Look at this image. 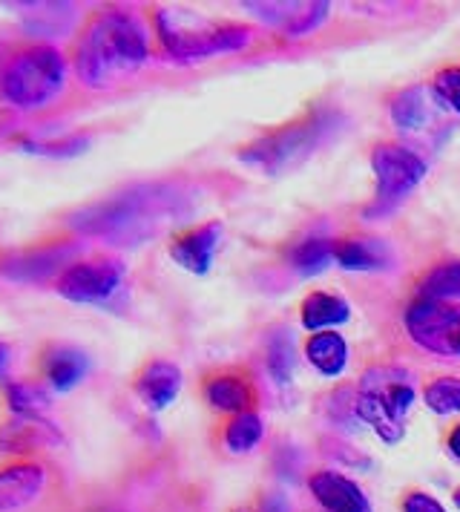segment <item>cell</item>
<instances>
[{"instance_id":"7402d4cb","label":"cell","mask_w":460,"mask_h":512,"mask_svg":"<svg viewBox=\"0 0 460 512\" xmlns=\"http://www.w3.org/2000/svg\"><path fill=\"white\" fill-rule=\"evenodd\" d=\"M207 400L222 409V412H233V415H242L245 406L251 403V392L248 386L242 383V377H233V374H222V377H213L207 383Z\"/></svg>"},{"instance_id":"6da1fadb","label":"cell","mask_w":460,"mask_h":512,"mask_svg":"<svg viewBox=\"0 0 460 512\" xmlns=\"http://www.w3.org/2000/svg\"><path fill=\"white\" fill-rule=\"evenodd\" d=\"M147 58V32L136 15L124 9H104L81 29L72 49V70L84 87L107 90L133 78Z\"/></svg>"},{"instance_id":"9c48e42d","label":"cell","mask_w":460,"mask_h":512,"mask_svg":"<svg viewBox=\"0 0 460 512\" xmlns=\"http://www.w3.org/2000/svg\"><path fill=\"white\" fill-rule=\"evenodd\" d=\"M322 130H325L322 121H308V124L291 127V130H282V133L268 136V139L256 141L253 147H248L242 153V162L256 164V167L271 170V173L288 170V167H294L314 153V147L322 141Z\"/></svg>"},{"instance_id":"2e32d148","label":"cell","mask_w":460,"mask_h":512,"mask_svg":"<svg viewBox=\"0 0 460 512\" xmlns=\"http://www.w3.org/2000/svg\"><path fill=\"white\" fill-rule=\"evenodd\" d=\"M437 107H443V104H440L435 90H429V87H409L400 95H394V101H391V121L403 133H423V130H429L437 121Z\"/></svg>"},{"instance_id":"f546056e","label":"cell","mask_w":460,"mask_h":512,"mask_svg":"<svg viewBox=\"0 0 460 512\" xmlns=\"http://www.w3.org/2000/svg\"><path fill=\"white\" fill-rule=\"evenodd\" d=\"M23 150H29V153H41V156H72V153H81L84 147H87V136H81V139H61V141H41V144H35V141H21Z\"/></svg>"},{"instance_id":"e0dca14e","label":"cell","mask_w":460,"mask_h":512,"mask_svg":"<svg viewBox=\"0 0 460 512\" xmlns=\"http://www.w3.org/2000/svg\"><path fill=\"white\" fill-rule=\"evenodd\" d=\"M311 492L328 512H371L360 487L337 472H317L311 478Z\"/></svg>"},{"instance_id":"7a4b0ae2","label":"cell","mask_w":460,"mask_h":512,"mask_svg":"<svg viewBox=\"0 0 460 512\" xmlns=\"http://www.w3.org/2000/svg\"><path fill=\"white\" fill-rule=\"evenodd\" d=\"M184 196L167 185H141L101 199L90 208L72 213L69 225L87 236H104L113 242H141L164 225L182 219Z\"/></svg>"},{"instance_id":"8992f818","label":"cell","mask_w":460,"mask_h":512,"mask_svg":"<svg viewBox=\"0 0 460 512\" xmlns=\"http://www.w3.org/2000/svg\"><path fill=\"white\" fill-rule=\"evenodd\" d=\"M124 282V265L113 256H95V259H78L61 271L55 282V291L78 305L107 303Z\"/></svg>"},{"instance_id":"ffe728a7","label":"cell","mask_w":460,"mask_h":512,"mask_svg":"<svg viewBox=\"0 0 460 512\" xmlns=\"http://www.w3.org/2000/svg\"><path fill=\"white\" fill-rule=\"evenodd\" d=\"M348 320H351V308H348L345 300L334 297V294L317 291V294L305 297V303H302V326L308 328V331L343 326Z\"/></svg>"},{"instance_id":"3957f363","label":"cell","mask_w":460,"mask_h":512,"mask_svg":"<svg viewBox=\"0 0 460 512\" xmlns=\"http://www.w3.org/2000/svg\"><path fill=\"white\" fill-rule=\"evenodd\" d=\"M67 87V58L52 44H29L0 67V101L12 110H41Z\"/></svg>"},{"instance_id":"d4e9b609","label":"cell","mask_w":460,"mask_h":512,"mask_svg":"<svg viewBox=\"0 0 460 512\" xmlns=\"http://www.w3.org/2000/svg\"><path fill=\"white\" fill-rule=\"evenodd\" d=\"M265 435V423L259 415H251V412H242L236 418L230 420L228 429H225V446L230 452H251L256 443L262 441Z\"/></svg>"},{"instance_id":"ba28073f","label":"cell","mask_w":460,"mask_h":512,"mask_svg":"<svg viewBox=\"0 0 460 512\" xmlns=\"http://www.w3.org/2000/svg\"><path fill=\"white\" fill-rule=\"evenodd\" d=\"M414 343L435 354H460V305L417 300L406 314Z\"/></svg>"},{"instance_id":"9a60e30c","label":"cell","mask_w":460,"mask_h":512,"mask_svg":"<svg viewBox=\"0 0 460 512\" xmlns=\"http://www.w3.org/2000/svg\"><path fill=\"white\" fill-rule=\"evenodd\" d=\"M182 389V372L170 360H150L136 377V395L153 412L167 409Z\"/></svg>"},{"instance_id":"d6a6232c","label":"cell","mask_w":460,"mask_h":512,"mask_svg":"<svg viewBox=\"0 0 460 512\" xmlns=\"http://www.w3.org/2000/svg\"><path fill=\"white\" fill-rule=\"evenodd\" d=\"M449 452H452V455L460 461V426L452 432V435H449Z\"/></svg>"},{"instance_id":"4316f807","label":"cell","mask_w":460,"mask_h":512,"mask_svg":"<svg viewBox=\"0 0 460 512\" xmlns=\"http://www.w3.org/2000/svg\"><path fill=\"white\" fill-rule=\"evenodd\" d=\"M423 400H426V406L432 412H437V415L460 412V380H455V377H440V380L426 386Z\"/></svg>"},{"instance_id":"e575fe53","label":"cell","mask_w":460,"mask_h":512,"mask_svg":"<svg viewBox=\"0 0 460 512\" xmlns=\"http://www.w3.org/2000/svg\"><path fill=\"white\" fill-rule=\"evenodd\" d=\"M0 67H3V64H0Z\"/></svg>"},{"instance_id":"44dd1931","label":"cell","mask_w":460,"mask_h":512,"mask_svg":"<svg viewBox=\"0 0 460 512\" xmlns=\"http://www.w3.org/2000/svg\"><path fill=\"white\" fill-rule=\"evenodd\" d=\"M3 397L12 415H44L52 403L49 389L41 380H9L3 383Z\"/></svg>"},{"instance_id":"ac0fdd59","label":"cell","mask_w":460,"mask_h":512,"mask_svg":"<svg viewBox=\"0 0 460 512\" xmlns=\"http://www.w3.org/2000/svg\"><path fill=\"white\" fill-rule=\"evenodd\" d=\"M334 262L345 271H383L391 265L389 245L371 236H354V239H340Z\"/></svg>"},{"instance_id":"52a82bcc","label":"cell","mask_w":460,"mask_h":512,"mask_svg":"<svg viewBox=\"0 0 460 512\" xmlns=\"http://www.w3.org/2000/svg\"><path fill=\"white\" fill-rule=\"evenodd\" d=\"M371 167H374L377 193H380L377 208L371 213L391 210L394 205H400L426 176V162L414 150L400 147V144H380L374 150V156H371Z\"/></svg>"},{"instance_id":"7c38bea8","label":"cell","mask_w":460,"mask_h":512,"mask_svg":"<svg viewBox=\"0 0 460 512\" xmlns=\"http://www.w3.org/2000/svg\"><path fill=\"white\" fill-rule=\"evenodd\" d=\"M46 487V469L35 461L0 466V512L26 510Z\"/></svg>"},{"instance_id":"5bb4252c","label":"cell","mask_w":460,"mask_h":512,"mask_svg":"<svg viewBox=\"0 0 460 512\" xmlns=\"http://www.w3.org/2000/svg\"><path fill=\"white\" fill-rule=\"evenodd\" d=\"M219 239H222V225L205 222L193 231L176 236V242L170 245V256L190 274H207L213 265V254L219 248Z\"/></svg>"},{"instance_id":"4fadbf2b","label":"cell","mask_w":460,"mask_h":512,"mask_svg":"<svg viewBox=\"0 0 460 512\" xmlns=\"http://www.w3.org/2000/svg\"><path fill=\"white\" fill-rule=\"evenodd\" d=\"M265 24L276 26L288 35H308L328 18V3H245Z\"/></svg>"},{"instance_id":"484cf974","label":"cell","mask_w":460,"mask_h":512,"mask_svg":"<svg viewBox=\"0 0 460 512\" xmlns=\"http://www.w3.org/2000/svg\"><path fill=\"white\" fill-rule=\"evenodd\" d=\"M294 337L288 328H282L271 340L268 346V369L274 374L279 383H288L291 374H294V363H297V354H294Z\"/></svg>"},{"instance_id":"4dcf8cb0","label":"cell","mask_w":460,"mask_h":512,"mask_svg":"<svg viewBox=\"0 0 460 512\" xmlns=\"http://www.w3.org/2000/svg\"><path fill=\"white\" fill-rule=\"evenodd\" d=\"M403 512H446V510H443V504L435 501L432 495H426V492H412V495L406 498V504H403Z\"/></svg>"},{"instance_id":"603a6c76","label":"cell","mask_w":460,"mask_h":512,"mask_svg":"<svg viewBox=\"0 0 460 512\" xmlns=\"http://www.w3.org/2000/svg\"><path fill=\"white\" fill-rule=\"evenodd\" d=\"M334 251H337V242L331 239H305L291 251V265L302 277H314V274H322L328 265H334Z\"/></svg>"},{"instance_id":"836d02e7","label":"cell","mask_w":460,"mask_h":512,"mask_svg":"<svg viewBox=\"0 0 460 512\" xmlns=\"http://www.w3.org/2000/svg\"><path fill=\"white\" fill-rule=\"evenodd\" d=\"M455 504H458V507H460V489H458V492H455Z\"/></svg>"},{"instance_id":"5b68a950","label":"cell","mask_w":460,"mask_h":512,"mask_svg":"<svg viewBox=\"0 0 460 512\" xmlns=\"http://www.w3.org/2000/svg\"><path fill=\"white\" fill-rule=\"evenodd\" d=\"M417 400L412 377L394 366H377L363 374L357 412L386 443L403 438V418Z\"/></svg>"},{"instance_id":"cb8c5ba5","label":"cell","mask_w":460,"mask_h":512,"mask_svg":"<svg viewBox=\"0 0 460 512\" xmlns=\"http://www.w3.org/2000/svg\"><path fill=\"white\" fill-rule=\"evenodd\" d=\"M420 297L423 300H440V303L460 300V262L437 265L420 285Z\"/></svg>"},{"instance_id":"277c9868","label":"cell","mask_w":460,"mask_h":512,"mask_svg":"<svg viewBox=\"0 0 460 512\" xmlns=\"http://www.w3.org/2000/svg\"><path fill=\"white\" fill-rule=\"evenodd\" d=\"M153 21L161 47L179 61H202L222 52H239L251 41V29L207 21L187 9H159Z\"/></svg>"},{"instance_id":"d6986e66","label":"cell","mask_w":460,"mask_h":512,"mask_svg":"<svg viewBox=\"0 0 460 512\" xmlns=\"http://www.w3.org/2000/svg\"><path fill=\"white\" fill-rule=\"evenodd\" d=\"M308 363L325 377H337L348 363V346L337 331H320L305 346Z\"/></svg>"},{"instance_id":"1f68e13d","label":"cell","mask_w":460,"mask_h":512,"mask_svg":"<svg viewBox=\"0 0 460 512\" xmlns=\"http://www.w3.org/2000/svg\"><path fill=\"white\" fill-rule=\"evenodd\" d=\"M9 360H12V349H9V343L0 340V377L9 369Z\"/></svg>"},{"instance_id":"30bf717a","label":"cell","mask_w":460,"mask_h":512,"mask_svg":"<svg viewBox=\"0 0 460 512\" xmlns=\"http://www.w3.org/2000/svg\"><path fill=\"white\" fill-rule=\"evenodd\" d=\"M64 446V432L44 415H15L0 426V452L32 455L38 449Z\"/></svg>"},{"instance_id":"f1b7e54d","label":"cell","mask_w":460,"mask_h":512,"mask_svg":"<svg viewBox=\"0 0 460 512\" xmlns=\"http://www.w3.org/2000/svg\"><path fill=\"white\" fill-rule=\"evenodd\" d=\"M435 95L443 107L455 110L460 116V70H446L435 78Z\"/></svg>"},{"instance_id":"83f0119b","label":"cell","mask_w":460,"mask_h":512,"mask_svg":"<svg viewBox=\"0 0 460 512\" xmlns=\"http://www.w3.org/2000/svg\"><path fill=\"white\" fill-rule=\"evenodd\" d=\"M64 254H67V248H49V251H41V254L35 256H23L21 262H12L18 271L9 274V277H15V280H29V277H32V268L38 271V277H46L49 271H55V268L64 262Z\"/></svg>"},{"instance_id":"8fae6325","label":"cell","mask_w":460,"mask_h":512,"mask_svg":"<svg viewBox=\"0 0 460 512\" xmlns=\"http://www.w3.org/2000/svg\"><path fill=\"white\" fill-rule=\"evenodd\" d=\"M90 372V357L69 343H49L38 357V374L52 392H72Z\"/></svg>"}]
</instances>
